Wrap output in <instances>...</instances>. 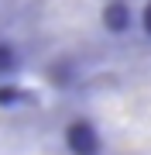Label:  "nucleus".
<instances>
[{
	"label": "nucleus",
	"mask_w": 151,
	"mask_h": 155,
	"mask_svg": "<svg viewBox=\"0 0 151 155\" xmlns=\"http://www.w3.org/2000/svg\"><path fill=\"white\" fill-rule=\"evenodd\" d=\"M65 148L72 155H100L103 152L100 127H96L90 117H72V121L65 124Z\"/></svg>",
	"instance_id": "f257e3e1"
},
{
	"label": "nucleus",
	"mask_w": 151,
	"mask_h": 155,
	"mask_svg": "<svg viewBox=\"0 0 151 155\" xmlns=\"http://www.w3.org/2000/svg\"><path fill=\"white\" fill-rule=\"evenodd\" d=\"M103 28L110 35H127L134 28V11H131L124 0H113V4L103 7Z\"/></svg>",
	"instance_id": "f03ea898"
},
{
	"label": "nucleus",
	"mask_w": 151,
	"mask_h": 155,
	"mask_svg": "<svg viewBox=\"0 0 151 155\" xmlns=\"http://www.w3.org/2000/svg\"><path fill=\"white\" fill-rule=\"evenodd\" d=\"M141 24H144V35L151 38V0L144 4V11H141Z\"/></svg>",
	"instance_id": "7ed1b4c3"
}]
</instances>
